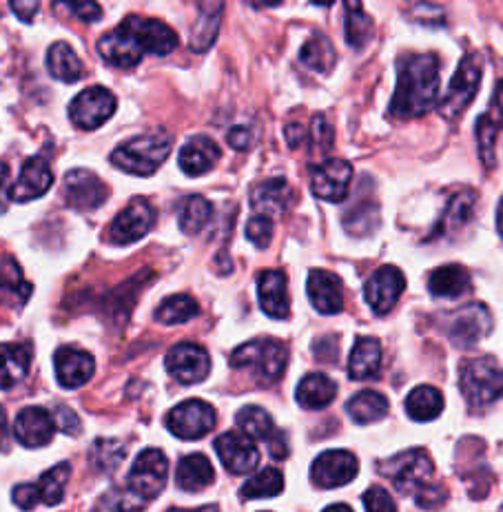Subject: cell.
Returning <instances> with one entry per match:
<instances>
[{"mask_svg": "<svg viewBox=\"0 0 503 512\" xmlns=\"http://www.w3.org/2000/svg\"><path fill=\"white\" fill-rule=\"evenodd\" d=\"M178 47V36L162 20L129 16L98 40V54L105 63L129 69L140 63L142 54L169 56Z\"/></svg>", "mask_w": 503, "mask_h": 512, "instance_id": "obj_1", "label": "cell"}, {"mask_svg": "<svg viewBox=\"0 0 503 512\" xmlns=\"http://www.w3.org/2000/svg\"><path fill=\"white\" fill-rule=\"evenodd\" d=\"M439 60L435 54H413L399 58L397 87L390 100V116L417 118L437 105Z\"/></svg>", "mask_w": 503, "mask_h": 512, "instance_id": "obj_2", "label": "cell"}, {"mask_svg": "<svg viewBox=\"0 0 503 512\" xmlns=\"http://www.w3.org/2000/svg\"><path fill=\"white\" fill-rule=\"evenodd\" d=\"M433 462L424 453V450H406L390 457L388 462L382 464V473L393 479V484L402 490V493H415V499L422 506H435V490L430 486L433 479Z\"/></svg>", "mask_w": 503, "mask_h": 512, "instance_id": "obj_3", "label": "cell"}, {"mask_svg": "<svg viewBox=\"0 0 503 512\" xmlns=\"http://www.w3.org/2000/svg\"><path fill=\"white\" fill-rule=\"evenodd\" d=\"M171 153V138L164 131L142 133L138 138L122 142L116 151L111 153V162L120 171L131 173V176H151L160 169L164 160Z\"/></svg>", "mask_w": 503, "mask_h": 512, "instance_id": "obj_4", "label": "cell"}, {"mask_svg": "<svg viewBox=\"0 0 503 512\" xmlns=\"http://www.w3.org/2000/svg\"><path fill=\"white\" fill-rule=\"evenodd\" d=\"M286 362H289V351H286L282 342L271 340V337L246 342L240 348H235L231 355L233 368H249L264 384L280 380L284 375Z\"/></svg>", "mask_w": 503, "mask_h": 512, "instance_id": "obj_5", "label": "cell"}, {"mask_svg": "<svg viewBox=\"0 0 503 512\" xmlns=\"http://www.w3.org/2000/svg\"><path fill=\"white\" fill-rule=\"evenodd\" d=\"M459 386L470 406L484 408L495 404L503 397V368L490 357L470 360L461 366Z\"/></svg>", "mask_w": 503, "mask_h": 512, "instance_id": "obj_6", "label": "cell"}, {"mask_svg": "<svg viewBox=\"0 0 503 512\" xmlns=\"http://www.w3.org/2000/svg\"><path fill=\"white\" fill-rule=\"evenodd\" d=\"M169 479V459L158 448H147L136 457L129 473V490L140 501L156 499Z\"/></svg>", "mask_w": 503, "mask_h": 512, "instance_id": "obj_7", "label": "cell"}, {"mask_svg": "<svg viewBox=\"0 0 503 512\" xmlns=\"http://www.w3.org/2000/svg\"><path fill=\"white\" fill-rule=\"evenodd\" d=\"M481 85V58L477 54H468L464 60H461L453 80H450L446 96L439 102V111L441 116L446 118H457L461 116L472 98H475L477 89Z\"/></svg>", "mask_w": 503, "mask_h": 512, "instance_id": "obj_8", "label": "cell"}, {"mask_svg": "<svg viewBox=\"0 0 503 512\" xmlns=\"http://www.w3.org/2000/svg\"><path fill=\"white\" fill-rule=\"evenodd\" d=\"M116 98L107 87H89L78 94L69 105V118L76 127L91 131L114 116Z\"/></svg>", "mask_w": 503, "mask_h": 512, "instance_id": "obj_9", "label": "cell"}, {"mask_svg": "<svg viewBox=\"0 0 503 512\" xmlns=\"http://www.w3.org/2000/svg\"><path fill=\"white\" fill-rule=\"evenodd\" d=\"M167 428L176 437L187 439V442L209 435L215 428L213 406L202 402V399H187L167 415Z\"/></svg>", "mask_w": 503, "mask_h": 512, "instance_id": "obj_10", "label": "cell"}, {"mask_svg": "<svg viewBox=\"0 0 503 512\" xmlns=\"http://www.w3.org/2000/svg\"><path fill=\"white\" fill-rule=\"evenodd\" d=\"M353 167L346 160L328 158L320 165L311 167V191L315 198L326 202H342L348 196L351 187Z\"/></svg>", "mask_w": 503, "mask_h": 512, "instance_id": "obj_11", "label": "cell"}, {"mask_svg": "<svg viewBox=\"0 0 503 512\" xmlns=\"http://www.w3.org/2000/svg\"><path fill=\"white\" fill-rule=\"evenodd\" d=\"M213 446L218 450V457L224 464V468L233 475L251 473V470H255L260 464L258 444H255V439H251L249 435H244L242 430L240 433L229 430V433H224L215 439Z\"/></svg>", "mask_w": 503, "mask_h": 512, "instance_id": "obj_12", "label": "cell"}, {"mask_svg": "<svg viewBox=\"0 0 503 512\" xmlns=\"http://www.w3.org/2000/svg\"><path fill=\"white\" fill-rule=\"evenodd\" d=\"M109 189L96 173L87 169L69 171L63 182V200L76 211H91L107 200Z\"/></svg>", "mask_w": 503, "mask_h": 512, "instance_id": "obj_13", "label": "cell"}, {"mask_svg": "<svg viewBox=\"0 0 503 512\" xmlns=\"http://www.w3.org/2000/svg\"><path fill=\"white\" fill-rule=\"evenodd\" d=\"M153 222H156V211L151 204L142 198L131 200L125 209H122L116 220L109 227V240L114 244H131L151 231Z\"/></svg>", "mask_w": 503, "mask_h": 512, "instance_id": "obj_14", "label": "cell"}, {"mask_svg": "<svg viewBox=\"0 0 503 512\" xmlns=\"http://www.w3.org/2000/svg\"><path fill=\"white\" fill-rule=\"evenodd\" d=\"M404 289V273L397 266H382L364 284V298L377 315H386L393 311V306L402 298Z\"/></svg>", "mask_w": 503, "mask_h": 512, "instance_id": "obj_15", "label": "cell"}, {"mask_svg": "<svg viewBox=\"0 0 503 512\" xmlns=\"http://www.w3.org/2000/svg\"><path fill=\"white\" fill-rule=\"evenodd\" d=\"M357 457L348 450H326L311 466V479L320 488H340L357 477Z\"/></svg>", "mask_w": 503, "mask_h": 512, "instance_id": "obj_16", "label": "cell"}, {"mask_svg": "<svg viewBox=\"0 0 503 512\" xmlns=\"http://www.w3.org/2000/svg\"><path fill=\"white\" fill-rule=\"evenodd\" d=\"M211 360L202 346L193 342H180L167 355V371L180 384H198L209 375Z\"/></svg>", "mask_w": 503, "mask_h": 512, "instance_id": "obj_17", "label": "cell"}, {"mask_svg": "<svg viewBox=\"0 0 503 512\" xmlns=\"http://www.w3.org/2000/svg\"><path fill=\"white\" fill-rule=\"evenodd\" d=\"M56 430L54 415H49L45 408L29 406L18 413L14 424V435L25 448H40L51 442Z\"/></svg>", "mask_w": 503, "mask_h": 512, "instance_id": "obj_18", "label": "cell"}, {"mask_svg": "<svg viewBox=\"0 0 503 512\" xmlns=\"http://www.w3.org/2000/svg\"><path fill=\"white\" fill-rule=\"evenodd\" d=\"M306 289H309V298L315 311L324 315H335L344 309V286L333 271L313 269L309 273Z\"/></svg>", "mask_w": 503, "mask_h": 512, "instance_id": "obj_19", "label": "cell"}, {"mask_svg": "<svg viewBox=\"0 0 503 512\" xmlns=\"http://www.w3.org/2000/svg\"><path fill=\"white\" fill-rule=\"evenodd\" d=\"M54 366H56L58 382L65 388H78L82 384H87L96 371L94 355H89L87 351H80V348H74V346L58 348L54 357Z\"/></svg>", "mask_w": 503, "mask_h": 512, "instance_id": "obj_20", "label": "cell"}, {"mask_svg": "<svg viewBox=\"0 0 503 512\" xmlns=\"http://www.w3.org/2000/svg\"><path fill=\"white\" fill-rule=\"evenodd\" d=\"M51 182H54V173H51L49 162L43 156H32L25 160L20 178L9 191V196L16 202H29L40 196H45L49 191Z\"/></svg>", "mask_w": 503, "mask_h": 512, "instance_id": "obj_21", "label": "cell"}, {"mask_svg": "<svg viewBox=\"0 0 503 512\" xmlns=\"http://www.w3.org/2000/svg\"><path fill=\"white\" fill-rule=\"evenodd\" d=\"M492 317L484 304H468L450 317V337L461 346L477 344L490 333Z\"/></svg>", "mask_w": 503, "mask_h": 512, "instance_id": "obj_22", "label": "cell"}, {"mask_svg": "<svg viewBox=\"0 0 503 512\" xmlns=\"http://www.w3.org/2000/svg\"><path fill=\"white\" fill-rule=\"evenodd\" d=\"M258 300L262 311L273 320H286L291 315L289 289H286L284 271L266 269L258 278Z\"/></svg>", "mask_w": 503, "mask_h": 512, "instance_id": "obj_23", "label": "cell"}, {"mask_svg": "<svg viewBox=\"0 0 503 512\" xmlns=\"http://www.w3.org/2000/svg\"><path fill=\"white\" fill-rule=\"evenodd\" d=\"M220 156L222 151L211 138L193 136L184 142V147L180 151V169L187 173V176L198 178L204 176V173H209L215 167V162L220 160Z\"/></svg>", "mask_w": 503, "mask_h": 512, "instance_id": "obj_24", "label": "cell"}, {"mask_svg": "<svg viewBox=\"0 0 503 512\" xmlns=\"http://www.w3.org/2000/svg\"><path fill=\"white\" fill-rule=\"evenodd\" d=\"M382 371V346L375 337H357L348 357V375L355 382L373 380Z\"/></svg>", "mask_w": 503, "mask_h": 512, "instance_id": "obj_25", "label": "cell"}, {"mask_svg": "<svg viewBox=\"0 0 503 512\" xmlns=\"http://www.w3.org/2000/svg\"><path fill=\"white\" fill-rule=\"evenodd\" d=\"M293 200V189L289 187V182L284 178H275V180H266L258 184L253 191V209L258 211L255 215H264V218H275V215H282L284 209L289 207V202Z\"/></svg>", "mask_w": 503, "mask_h": 512, "instance_id": "obj_26", "label": "cell"}, {"mask_svg": "<svg viewBox=\"0 0 503 512\" xmlns=\"http://www.w3.org/2000/svg\"><path fill=\"white\" fill-rule=\"evenodd\" d=\"M503 125V107L499 98V89L492 96L490 107L484 116L477 120V142H479V156L484 160L488 169L495 167V140L499 136Z\"/></svg>", "mask_w": 503, "mask_h": 512, "instance_id": "obj_27", "label": "cell"}, {"mask_svg": "<svg viewBox=\"0 0 503 512\" xmlns=\"http://www.w3.org/2000/svg\"><path fill=\"white\" fill-rule=\"evenodd\" d=\"M472 286L470 273L459 264H446L439 266L428 278V289L435 298H461V295L468 293Z\"/></svg>", "mask_w": 503, "mask_h": 512, "instance_id": "obj_28", "label": "cell"}, {"mask_svg": "<svg viewBox=\"0 0 503 512\" xmlns=\"http://www.w3.org/2000/svg\"><path fill=\"white\" fill-rule=\"evenodd\" d=\"M335 395H337V384L324 373L306 375L304 380L297 384V391H295L297 404L302 408H309V411H322V408H326L333 402Z\"/></svg>", "mask_w": 503, "mask_h": 512, "instance_id": "obj_29", "label": "cell"}, {"mask_svg": "<svg viewBox=\"0 0 503 512\" xmlns=\"http://www.w3.org/2000/svg\"><path fill=\"white\" fill-rule=\"evenodd\" d=\"M213 479H215L213 466L204 455L195 453V455H187L180 459L178 470H176V481L182 490L198 493V490L211 486Z\"/></svg>", "mask_w": 503, "mask_h": 512, "instance_id": "obj_30", "label": "cell"}, {"mask_svg": "<svg viewBox=\"0 0 503 512\" xmlns=\"http://www.w3.org/2000/svg\"><path fill=\"white\" fill-rule=\"evenodd\" d=\"M49 74L63 80V83H76L82 78V63L69 43H54L47 51Z\"/></svg>", "mask_w": 503, "mask_h": 512, "instance_id": "obj_31", "label": "cell"}, {"mask_svg": "<svg viewBox=\"0 0 503 512\" xmlns=\"http://www.w3.org/2000/svg\"><path fill=\"white\" fill-rule=\"evenodd\" d=\"M444 411V395L433 386H417L406 399V413L415 422H433Z\"/></svg>", "mask_w": 503, "mask_h": 512, "instance_id": "obj_32", "label": "cell"}, {"mask_svg": "<svg viewBox=\"0 0 503 512\" xmlns=\"http://www.w3.org/2000/svg\"><path fill=\"white\" fill-rule=\"evenodd\" d=\"M346 413L355 424H373L388 413V399L382 393L362 391L348 399Z\"/></svg>", "mask_w": 503, "mask_h": 512, "instance_id": "obj_33", "label": "cell"}, {"mask_svg": "<svg viewBox=\"0 0 503 512\" xmlns=\"http://www.w3.org/2000/svg\"><path fill=\"white\" fill-rule=\"evenodd\" d=\"M32 364V346L29 344H3V391L25 380Z\"/></svg>", "mask_w": 503, "mask_h": 512, "instance_id": "obj_34", "label": "cell"}, {"mask_svg": "<svg viewBox=\"0 0 503 512\" xmlns=\"http://www.w3.org/2000/svg\"><path fill=\"white\" fill-rule=\"evenodd\" d=\"M211 215H213V207L207 198H202V196L184 198V202L180 204V213H178V222H180L182 233L198 235L209 224Z\"/></svg>", "mask_w": 503, "mask_h": 512, "instance_id": "obj_35", "label": "cell"}, {"mask_svg": "<svg viewBox=\"0 0 503 512\" xmlns=\"http://www.w3.org/2000/svg\"><path fill=\"white\" fill-rule=\"evenodd\" d=\"M224 7L220 3H200V20L195 25V32L191 38V47L195 51H204L213 45L215 36H218L220 29V18H222Z\"/></svg>", "mask_w": 503, "mask_h": 512, "instance_id": "obj_36", "label": "cell"}, {"mask_svg": "<svg viewBox=\"0 0 503 512\" xmlns=\"http://www.w3.org/2000/svg\"><path fill=\"white\" fill-rule=\"evenodd\" d=\"M200 313V306L191 295H171L156 309V320L160 324H184Z\"/></svg>", "mask_w": 503, "mask_h": 512, "instance_id": "obj_37", "label": "cell"}, {"mask_svg": "<svg viewBox=\"0 0 503 512\" xmlns=\"http://www.w3.org/2000/svg\"><path fill=\"white\" fill-rule=\"evenodd\" d=\"M300 58L306 67L320 71V74H326V71H331L335 65V49L326 36L315 34L304 43Z\"/></svg>", "mask_w": 503, "mask_h": 512, "instance_id": "obj_38", "label": "cell"}, {"mask_svg": "<svg viewBox=\"0 0 503 512\" xmlns=\"http://www.w3.org/2000/svg\"><path fill=\"white\" fill-rule=\"evenodd\" d=\"M373 36V20L362 3H346V43L353 49H362Z\"/></svg>", "mask_w": 503, "mask_h": 512, "instance_id": "obj_39", "label": "cell"}, {"mask_svg": "<svg viewBox=\"0 0 503 512\" xmlns=\"http://www.w3.org/2000/svg\"><path fill=\"white\" fill-rule=\"evenodd\" d=\"M282 488H284V477H282L280 470L264 468L242 486V497L244 499L275 497V495L282 493Z\"/></svg>", "mask_w": 503, "mask_h": 512, "instance_id": "obj_40", "label": "cell"}, {"mask_svg": "<svg viewBox=\"0 0 503 512\" xmlns=\"http://www.w3.org/2000/svg\"><path fill=\"white\" fill-rule=\"evenodd\" d=\"M238 426L244 435H249L251 439H266V442L275 433L271 415L260 406H244L238 413Z\"/></svg>", "mask_w": 503, "mask_h": 512, "instance_id": "obj_41", "label": "cell"}, {"mask_svg": "<svg viewBox=\"0 0 503 512\" xmlns=\"http://www.w3.org/2000/svg\"><path fill=\"white\" fill-rule=\"evenodd\" d=\"M475 202L477 196L472 191H461L459 196H455L450 200L448 209L444 213V218H441L439 224V231L437 233H450L459 227H464V224L470 220L472 209H475Z\"/></svg>", "mask_w": 503, "mask_h": 512, "instance_id": "obj_42", "label": "cell"}, {"mask_svg": "<svg viewBox=\"0 0 503 512\" xmlns=\"http://www.w3.org/2000/svg\"><path fill=\"white\" fill-rule=\"evenodd\" d=\"M69 475H71V466L65 462V464H58L51 470H47V473L40 477L38 490H40V497H43L47 506H56V504H60V501H63Z\"/></svg>", "mask_w": 503, "mask_h": 512, "instance_id": "obj_43", "label": "cell"}, {"mask_svg": "<svg viewBox=\"0 0 503 512\" xmlns=\"http://www.w3.org/2000/svg\"><path fill=\"white\" fill-rule=\"evenodd\" d=\"M125 455V446L116 442V439H98L94 444V453H91V457H94V466L102 470V473L116 470L122 464Z\"/></svg>", "mask_w": 503, "mask_h": 512, "instance_id": "obj_44", "label": "cell"}, {"mask_svg": "<svg viewBox=\"0 0 503 512\" xmlns=\"http://www.w3.org/2000/svg\"><path fill=\"white\" fill-rule=\"evenodd\" d=\"M3 291L16 293L20 304H23L29 298V293H32V286L27 284L23 271H20L16 262L9 258H3Z\"/></svg>", "mask_w": 503, "mask_h": 512, "instance_id": "obj_45", "label": "cell"}, {"mask_svg": "<svg viewBox=\"0 0 503 512\" xmlns=\"http://www.w3.org/2000/svg\"><path fill=\"white\" fill-rule=\"evenodd\" d=\"M273 220L264 218V215H253L246 224V238H249L258 249H266L273 240Z\"/></svg>", "mask_w": 503, "mask_h": 512, "instance_id": "obj_46", "label": "cell"}, {"mask_svg": "<svg viewBox=\"0 0 503 512\" xmlns=\"http://www.w3.org/2000/svg\"><path fill=\"white\" fill-rule=\"evenodd\" d=\"M355 222H359L357 224V229L353 231L355 235H362V222H364V229H366V233L368 231H373L375 229V224H377V209L373 207V204H368V207H357V209H353L351 213L346 215V220H344V227L351 231L353 227H355Z\"/></svg>", "mask_w": 503, "mask_h": 512, "instance_id": "obj_47", "label": "cell"}, {"mask_svg": "<svg viewBox=\"0 0 503 512\" xmlns=\"http://www.w3.org/2000/svg\"><path fill=\"white\" fill-rule=\"evenodd\" d=\"M364 506L366 512H397L393 497L388 495V490L373 486L364 493Z\"/></svg>", "mask_w": 503, "mask_h": 512, "instance_id": "obj_48", "label": "cell"}, {"mask_svg": "<svg viewBox=\"0 0 503 512\" xmlns=\"http://www.w3.org/2000/svg\"><path fill=\"white\" fill-rule=\"evenodd\" d=\"M12 499H14V504H16L18 508L32 510L43 497H40L38 486H32V484H18V486L12 490Z\"/></svg>", "mask_w": 503, "mask_h": 512, "instance_id": "obj_49", "label": "cell"}, {"mask_svg": "<svg viewBox=\"0 0 503 512\" xmlns=\"http://www.w3.org/2000/svg\"><path fill=\"white\" fill-rule=\"evenodd\" d=\"M54 422H56V428L63 430L65 435H76L80 433V419L78 415L71 411V408L67 406H58L54 411Z\"/></svg>", "mask_w": 503, "mask_h": 512, "instance_id": "obj_50", "label": "cell"}, {"mask_svg": "<svg viewBox=\"0 0 503 512\" xmlns=\"http://www.w3.org/2000/svg\"><path fill=\"white\" fill-rule=\"evenodd\" d=\"M311 140H315L320 149H331L333 145V131L328 127V122L324 116H315L311 122Z\"/></svg>", "mask_w": 503, "mask_h": 512, "instance_id": "obj_51", "label": "cell"}, {"mask_svg": "<svg viewBox=\"0 0 503 512\" xmlns=\"http://www.w3.org/2000/svg\"><path fill=\"white\" fill-rule=\"evenodd\" d=\"M67 9H71L80 20L85 23H96V20L102 16V9L98 3H91V0H80V3H63Z\"/></svg>", "mask_w": 503, "mask_h": 512, "instance_id": "obj_52", "label": "cell"}, {"mask_svg": "<svg viewBox=\"0 0 503 512\" xmlns=\"http://www.w3.org/2000/svg\"><path fill=\"white\" fill-rule=\"evenodd\" d=\"M227 142L238 151H249L253 145V133L246 127H233L227 136Z\"/></svg>", "mask_w": 503, "mask_h": 512, "instance_id": "obj_53", "label": "cell"}, {"mask_svg": "<svg viewBox=\"0 0 503 512\" xmlns=\"http://www.w3.org/2000/svg\"><path fill=\"white\" fill-rule=\"evenodd\" d=\"M269 448H271V455L275 459H286L289 457V444H286V435L282 430H275L269 439Z\"/></svg>", "mask_w": 503, "mask_h": 512, "instance_id": "obj_54", "label": "cell"}, {"mask_svg": "<svg viewBox=\"0 0 503 512\" xmlns=\"http://www.w3.org/2000/svg\"><path fill=\"white\" fill-rule=\"evenodd\" d=\"M286 140H289V145L293 147V149H297V147H302L306 140H311V133L306 131L302 125H289L286 127Z\"/></svg>", "mask_w": 503, "mask_h": 512, "instance_id": "obj_55", "label": "cell"}, {"mask_svg": "<svg viewBox=\"0 0 503 512\" xmlns=\"http://www.w3.org/2000/svg\"><path fill=\"white\" fill-rule=\"evenodd\" d=\"M12 12L20 18V20H25V23H29V20H32L36 14H38V9H40V3H20V0H12Z\"/></svg>", "mask_w": 503, "mask_h": 512, "instance_id": "obj_56", "label": "cell"}, {"mask_svg": "<svg viewBox=\"0 0 503 512\" xmlns=\"http://www.w3.org/2000/svg\"><path fill=\"white\" fill-rule=\"evenodd\" d=\"M497 229H499V235L503 238V198H501L499 209H497Z\"/></svg>", "mask_w": 503, "mask_h": 512, "instance_id": "obj_57", "label": "cell"}, {"mask_svg": "<svg viewBox=\"0 0 503 512\" xmlns=\"http://www.w3.org/2000/svg\"><path fill=\"white\" fill-rule=\"evenodd\" d=\"M324 512H353V510L346 504H333V506H328Z\"/></svg>", "mask_w": 503, "mask_h": 512, "instance_id": "obj_58", "label": "cell"}, {"mask_svg": "<svg viewBox=\"0 0 503 512\" xmlns=\"http://www.w3.org/2000/svg\"><path fill=\"white\" fill-rule=\"evenodd\" d=\"M169 512H218V508L215 506H209V508H198V510H180V508H173Z\"/></svg>", "mask_w": 503, "mask_h": 512, "instance_id": "obj_59", "label": "cell"}]
</instances>
